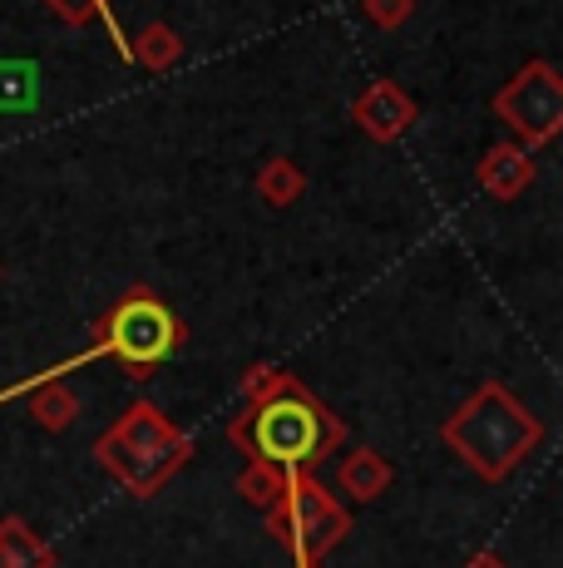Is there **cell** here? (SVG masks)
Returning a JSON list of instances; mask_svg holds the SVG:
<instances>
[{"mask_svg": "<svg viewBox=\"0 0 563 568\" xmlns=\"http://www.w3.org/2000/svg\"><path fill=\"white\" fill-rule=\"evenodd\" d=\"M227 440L247 455L282 469V475H317L321 460L346 445V420L327 400H317L291 371H282L273 396L253 400L237 420H227Z\"/></svg>", "mask_w": 563, "mask_h": 568, "instance_id": "6da1fadb", "label": "cell"}, {"mask_svg": "<svg viewBox=\"0 0 563 568\" xmlns=\"http://www.w3.org/2000/svg\"><path fill=\"white\" fill-rule=\"evenodd\" d=\"M440 440L454 460H464L474 479L484 485H504L529 455L544 445V420L504 386V381H484L480 390L450 410L440 425Z\"/></svg>", "mask_w": 563, "mask_h": 568, "instance_id": "7a4b0ae2", "label": "cell"}, {"mask_svg": "<svg viewBox=\"0 0 563 568\" xmlns=\"http://www.w3.org/2000/svg\"><path fill=\"white\" fill-rule=\"evenodd\" d=\"M94 460L134 499H154L158 489L193 460V435L178 430L154 400H134V406L94 440Z\"/></svg>", "mask_w": 563, "mask_h": 568, "instance_id": "3957f363", "label": "cell"}, {"mask_svg": "<svg viewBox=\"0 0 563 568\" xmlns=\"http://www.w3.org/2000/svg\"><path fill=\"white\" fill-rule=\"evenodd\" d=\"M183 342H188L183 316L173 312L154 287H129L124 297L94 322L84 352H90L94 362L110 356V362H119L134 381H149Z\"/></svg>", "mask_w": 563, "mask_h": 568, "instance_id": "277c9868", "label": "cell"}, {"mask_svg": "<svg viewBox=\"0 0 563 568\" xmlns=\"http://www.w3.org/2000/svg\"><path fill=\"white\" fill-rule=\"evenodd\" d=\"M267 534L297 564H317L351 534V509L317 475H291L282 499L267 509Z\"/></svg>", "mask_w": 563, "mask_h": 568, "instance_id": "5b68a950", "label": "cell"}, {"mask_svg": "<svg viewBox=\"0 0 563 568\" xmlns=\"http://www.w3.org/2000/svg\"><path fill=\"white\" fill-rule=\"evenodd\" d=\"M494 114L524 139V149H544L563 129V80L549 60H529L514 80L494 94Z\"/></svg>", "mask_w": 563, "mask_h": 568, "instance_id": "8992f818", "label": "cell"}, {"mask_svg": "<svg viewBox=\"0 0 563 568\" xmlns=\"http://www.w3.org/2000/svg\"><path fill=\"white\" fill-rule=\"evenodd\" d=\"M416 119H420V104L410 100L396 80L366 84V90L356 94V104H351V124L361 129L366 139H376V144H396Z\"/></svg>", "mask_w": 563, "mask_h": 568, "instance_id": "52a82bcc", "label": "cell"}, {"mask_svg": "<svg viewBox=\"0 0 563 568\" xmlns=\"http://www.w3.org/2000/svg\"><path fill=\"white\" fill-rule=\"evenodd\" d=\"M534 179H539L534 159H529V149H519V144H494L490 154L480 159V169H474V183H480L490 199H500V203L529 193L534 189Z\"/></svg>", "mask_w": 563, "mask_h": 568, "instance_id": "ba28073f", "label": "cell"}, {"mask_svg": "<svg viewBox=\"0 0 563 568\" xmlns=\"http://www.w3.org/2000/svg\"><path fill=\"white\" fill-rule=\"evenodd\" d=\"M391 479H396V469H391V460H386L381 450H351L341 460V469H337V485H341V495L346 499H361V505H371V499H381L386 489H391Z\"/></svg>", "mask_w": 563, "mask_h": 568, "instance_id": "9c48e42d", "label": "cell"}, {"mask_svg": "<svg viewBox=\"0 0 563 568\" xmlns=\"http://www.w3.org/2000/svg\"><path fill=\"white\" fill-rule=\"evenodd\" d=\"M60 554L40 539L20 515L0 519V568H55Z\"/></svg>", "mask_w": 563, "mask_h": 568, "instance_id": "30bf717a", "label": "cell"}, {"mask_svg": "<svg viewBox=\"0 0 563 568\" xmlns=\"http://www.w3.org/2000/svg\"><path fill=\"white\" fill-rule=\"evenodd\" d=\"M253 183H257V199H263L267 207H291L301 193H307V173H301L291 159H282V154L267 159L263 169H257Z\"/></svg>", "mask_w": 563, "mask_h": 568, "instance_id": "8fae6325", "label": "cell"}, {"mask_svg": "<svg viewBox=\"0 0 563 568\" xmlns=\"http://www.w3.org/2000/svg\"><path fill=\"white\" fill-rule=\"evenodd\" d=\"M129 54H134V64H144V70L164 74V70H173V64L183 60V40H178V30H173V26L154 20V26H144V30L134 36Z\"/></svg>", "mask_w": 563, "mask_h": 568, "instance_id": "7c38bea8", "label": "cell"}, {"mask_svg": "<svg viewBox=\"0 0 563 568\" xmlns=\"http://www.w3.org/2000/svg\"><path fill=\"white\" fill-rule=\"evenodd\" d=\"M282 489H287V475L273 465H263V460H247L243 475H237V499H247V505L263 509V515L282 499Z\"/></svg>", "mask_w": 563, "mask_h": 568, "instance_id": "4fadbf2b", "label": "cell"}, {"mask_svg": "<svg viewBox=\"0 0 563 568\" xmlns=\"http://www.w3.org/2000/svg\"><path fill=\"white\" fill-rule=\"evenodd\" d=\"M64 26H110V0H45Z\"/></svg>", "mask_w": 563, "mask_h": 568, "instance_id": "5bb4252c", "label": "cell"}, {"mask_svg": "<svg viewBox=\"0 0 563 568\" xmlns=\"http://www.w3.org/2000/svg\"><path fill=\"white\" fill-rule=\"evenodd\" d=\"M361 16L371 20L376 30H400L416 16V0H361Z\"/></svg>", "mask_w": 563, "mask_h": 568, "instance_id": "9a60e30c", "label": "cell"}, {"mask_svg": "<svg viewBox=\"0 0 563 568\" xmlns=\"http://www.w3.org/2000/svg\"><path fill=\"white\" fill-rule=\"evenodd\" d=\"M282 381V366L273 362H257L253 371H243V381H237V390H243V400L253 406V400H263V396H273V386Z\"/></svg>", "mask_w": 563, "mask_h": 568, "instance_id": "2e32d148", "label": "cell"}, {"mask_svg": "<svg viewBox=\"0 0 563 568\" xmlns=\"http://www.w3.org/2000/svg\"><path fill=\"white\" fill-rule=\"evenodd\" d=\"M460 568H509V564H504L494 549H480V554H470V559H464Z\"/></svg>", "mask_w": 563, "mask_h": 568, "instance_id": "e0dca14e", "label": "cell"}, {"mask_svg": "<svg viewBox=\"0 0 563 568\" xmlns=\"http://www.w3.org/2000/svg\"><path fill=\"white\" fill-rule=\"evenodd\" d=\"M297 568H327V559H317V564H297Z\"/></svg>", "mask_w": 563, "mask_h": 568, "instance_id": "ac0fdd59", "label": "cell"}, {"mask_svg": "<svg viewBox=\"0 0 563 568\" xmlns=\"http://www.w3.org/2000/svg\"><path fill=\"white\" fill-rule=\"evenodd\" d=\"M0 277H6V267H0Z\"/></svg>", "mask_w": 563, "mask_h": 568, "instance_id": "d6986e66", "label": "cell"}]
</instances>
